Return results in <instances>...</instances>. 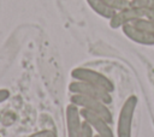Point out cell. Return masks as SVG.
I'll list each match as a JSON object with an SVG mask.
<instances>
[{"label": "cell", "instance_id": "ba28073f", "mask_svg": "<svg viewBox=\"0 0 154 137\" xmlns=\"http://www.w3.org/2000/svg\"><path fill=\"white\" fill-rule=\"evenodd\" d=\"M123 34L135 43L142 44V46H154V34L147 32L134 24H126L122 28Z\"/></svg>", "mask_w": 154, "mask_h": 137}, {"label": "cell", "instance_id": "52a82bcc", "mask_svg": "<svg viewBox=\"0 0 154 137\" xmlns=\"http://www.w3.org/2000/svg\"><path fill=\"white\" fill-rule=\"evenodd\" d=\"M65 117H66L67 137H79L82 132V125H83V119L81 115L79 107L70 102V105L66 106Z\"/></svg>", "mask_w": 154, "mask_h": 137}, {"label": "cell", "instance_id": "2e32d148", "mask_svg": "<svg viewBox=\"0 0 154 137\" xmlns=\"http://www.w3.org/2000/svg\"><path fill=\"white\" fill-rule=\"evenodd\" d=\"M95 137H100V136H99V135H95Z\"/></svg>", "mask_w": 154, "mask_h": 137}, {"label": "cell", "instance_id": "6da1fadb", "mask_svg": "<svg viewBox=\"0 0 154 137\" xmlns=\"http://www.w3.org/2000/svg\"><path fill=\"white\" fill-rule=\"evenodd\" d=\"M138 103L136 95H130L124 101L117 121V137H131L132 136V121L135 111Z\"/></svg>", "mask_w": 154, "mask_h": 137}, {"label": "cell", "instance_id": "4fadbf2b", "mask_svg": "<svg viewBox=\"0 0 154 137\" xmlns=\"http://www.w3.org/2000/svg\"><path fill=\"white\" fill-rule=\"evenodd\" d=\"M79 137H95L94 135V130L85 123L83 121V125H82V132H81V136Z\"/></svg>", "mask_w": 154, "mask_h": 137}, {"label": "cell", "instance_id": "5b68a950", "mask_svg": "<svg viewBox=\"0 0 154 137\" xmlns=\"http://www.w3.org/2000/svg\"><path fill=\"white\" fill-rule=\"evenodd\" d=\"M79 109L83 121H85L94 130V132H96V135H99L100 137H114L111 124L107 120H105L101 115L95 114L87 109H82V108Z\"/></svg>", "mask_w": 154, "mask_h": 137}, {"label": "cell", "instance_id": "30bf717a", "mask_svg": "<svg viewBox=\"0 0 154 137\" xmlns=\"http://www.w3.org/2000/svg\"><path fill=\"white\" fill-rule=\"evenodd\" d=\"M131 24H134L135 26L147 31V32H150V34H154V20L150 19V18H147V17H141L138 19H136L135 22H132Z\"/></svg>", "mask_w": 154, "mask_h": 137}, {"label": "cell", "instance_id": "e0dca14e", "mask_svg": "<svg viewBox=\"0 0 154 137\" xmlns=\"http://www.w3.org/2000/svg\"><path fill=\"white\" fill-rule=\"evenodd\" d=\"M129 1H131V0H129Z\"/></svg>", "mask_w": 154, "mask_h": 137}, {"label": "cell", "instance_id": "9c48e42d", "mask_svg": "<svg viewBox=\"0 0 154 137\" xmlns=\"http://www.w3.org/2000/svg\"><path fill=\"white\" fill-rule=\"evenodd\" d=\"M88 6L100 17L105 18V19H111L113 17V14L116 13V11L113 8H111L103 0H85Z\"/></svg>", "mask_w": 154, "mask_h": 137}, {"label": "cell", "instance_id": "9a60e30c", "mask_svg": "<svg viewBox=\"0 0 154 137\" xmlns=\"http://www.w3.org/2000/svg\"><path fill=\"white\" fill-rule=\"evenodd\" d=\"M10 95H11V93H10L8 89H6V88H1V89H0V103L7 101V100L10 99Z\"/></svg>", "mask_w": 154, "mask_h": 137}, {"label": "cell", "instance_id": "7c38bea8", "mask_svg": "<svg viewBox=\"0 0 154 137\" xmlns=\"http://www.w3.org/2000/svg\"><path fill=\"white\" fill-rule=\"evenodd\" d=\"M111 8H113L116 12L120 11L128 6H130V1L129 0H103Z\"/></svg>", "mask_w": 154, "mask_h": 137}, {"label": "cell", "instance_id": "5bb4252c", "mask_svg": "<svg viewBox=\"0 0 154 137\" xmlns=\"http://www.w3.org/2000/svg\"><path fill=\"white\" fill-rule=\"evenodd\" d=\"M28 137H57V133L52 130H41V131H37Z\"/></svg>", "mask_w": 154, "mask_h": 137}, {"label": "cell", "instance_id": "8fae6325", "mask_svg": "<svg viewBox=\"0 0 154 137\" xmlns=\"http://www.w3.org/2000/svg\"><path fill=\"white\" fill-rule=\"evenodd\" d=\"M130 6L143 11H154V0H131Z\"/></svg>", "mask_w": 154, "mask_h": 137}, {"label": "cell", "instance_id": "3957f363", "mask_svg": "<svg viewBox=\"0 0 154 137\" xmlns=\"http://www.w3.org/2000/svg\"><path fill=\"white\" fill-rule=\"evenodd\" d=\"M70 100H71V103L76 105L77 107H79L82 109L90 111L95 114H99L105 120H107L109 124H112L113 118H112L111 109L108 108V105L103 103L102 101H100L97 99L88 97V96H84V95H79V94H72Z\"/></svg>", "mask_w": 154, "mask_h": 137}, {"label": "cell", "instance_id": "ac0fdd59", "mask_svg": "<svg viewBox=\"0 0 154 137\" xmlns=\"http://www.w3.org/2000/svg\"><path fill=\"white\" fill-rule=\"evenodd\" d=\"M0 137H1V136H0Z\"/></svg>", "mask_w": 154, "mask_h": 137}, {"label": "cell", "instance_id": "7a4b0ae2", "mask_svg": "<svg viewBox=\"0 0 154 137\" xmlns=\"http://www.w3.org/2000/svg\"><path fill=\"white\" fill-rule=\"evenodd\" d=\"M71 77L75 81H81V82H85V83H90L93 85L100 87L105 90H107L108 93H113L114 91V84L113 82L106 77L103 73L97 72L93 68L89 67H76L71 71Z\"/></svg>", "mask_w": 154, "mask_h": 137}, {"label": "cell", "instance_id": "277c9868", "mask_svg": "<svg viewBox=\"0 0 154 137\" xmlns=\"http://www.w3.org/2000/svg\"><path fill=\"white\" fill-rule=\"evenodd\" d=\"M69 90L71 91V94H79V95H84L88 97L97 99L106 105L112 103L111 93H108L107 90H105L100 87L93 85L90 83H85V82H81V81H72L69 84Z\"/></svg>", "mask_w": 154, "mask_h": 137}, {"label": "cell", "instance_id": "8992f818", "mask_svg": "<svg viewBox=\"0 0 154 137\" xmlns=\"http://www.w3.org/2000/svg\"><path fill=\"white\" fill-rule=\"evenodd\" d=\"M141 17H144L143 11L135 8L132 6H128L120 11H117L113 14V17L108 20V24L112 29H122L124 25L130 24Z\"/></svg>", "mask_w": 154, "mask_h": 137}]
</instances>
